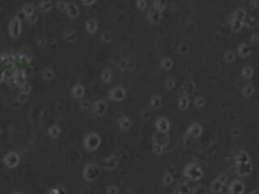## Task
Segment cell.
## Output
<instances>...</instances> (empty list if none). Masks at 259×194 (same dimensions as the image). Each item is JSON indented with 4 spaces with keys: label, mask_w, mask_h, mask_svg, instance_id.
<instances>
[{
    "label": "cell",
    "mask_w": 259,
    "mask_h": 194,
    "mask_svg": "<svg viewBox=\"0 0 259 194\" xmlns=\"http://www.w3.org/2000/svg\"><path fill=\"white\" fill-rule=\"evenodd\" d=\"M84 147L88 151H94L97 149L101 144V138L96 132H89L85 136L84 140H83Z\"/></svg>",
    "instance_id": "cell-1"
},
{
    "label": "cell",
    "mask_w": 259,
    "mask_h": 194,
    "mask_svg": "<svg viewBox=\"0 0 259 194\" xmlns=\"http://www.w3.org/2000/svg\"><path fill=\"white\" fill-rule=\"evenodd\" d=\"M184 175L190 180H198L203 176V170L199 165L191 163L184 167Z\"/></svg>",
    "instance_id": "cell-2"
},
{
    "label": "cell",
    "mask_w": 259,
    "mask_h": 194,
    "mask_svg": "<svg viewBox=\"0 0 259 194\" xmlns=\"http://www.w3.org/2000/svg\"><path fill=\"white\" fill-rule=\"evenodd\" d=\"M100 174V168L98 165L96 164H88L86 167L84 168V171H83V176L86 180H89V181H93L96 178L99 176Z\"/></svg>",
    "instance_id": "cell-3"
},
{
    "label": "cell",
    "mask_w": 259,
    "mask_h": 194,
    "mask_svg": "<svg viewBox=\"0 0 259 194\" xmlns=\"http://www.w3.org/2000/svg\"><path fill=\"white\" fill-rule=\"evenodd\" d=\"M3 162H4L5 166L8 168H14L18 165L19 163V156L16 152H9L3 158Z\"/></svg>",
    "instance_id": "cell-4"
},
{
    "label": "cell",
    "mask_w": 259,
    "mask_h": 194,
    "mask_svg": "<svg viewBox=\"0 0 259 194\" xmlns=\"http://www.w3.org/2000/svg\"><path fill=\"white\" fill-rule=\"evenodd\" d=\"M108 97H109L110 99L114 100V101H122L124 97H126V91L120 86L114 87L108 92Z\"/></svg>",
    "instance_id": "cell-5"
},
{
    "label": "cell",
    "mask_w": 259,
    "mask_h": 194,
    "mask_svg": "<svg viewBox=\"0 0 259 194\" xmlns=\"http://www.w3.org/2000/svg\"><path fill=\"white\" fill-rule=\"evenodd\" d=\"M92 110L97 115H103L107 110V103L102 99L97 100L92 104Z\"/></svg>",
    "instance_id": "cell-6"
},
{
    "label": "cell",
    "mask_w": 259,
    "mask_h": 194,
    "mask_svg": "<svg viewBox=\"0 0 259 194\" xmlns=\"http://www.w3.org/2000/svg\"><path fill=\"white\" fill-rule=\"evenodd\" d=\"M21 21L17 20L16 18H13L12 20L9 22V33L12 37H17L20 35L21 31Z\"/></svg>",
    "instance_id": "cell-7"
},
{
    "label": "cell",
    "mask_w": 259,
    "mask_h": 194,
    "mask_svg": "<svg viewBox=\"0 0 259 194\" xmlns=\"http://www.w3.org/2000/svg\"><path fill=\"white\" fill-rule=\"evenodd\" d=\"M156 128H157L158 132L161 134H166L170 128V123L166 117H159L156 121Z\"/></svg>",
    "instance_id": "cell-8"
},
{
    "label": "cell",
    "mask_w": 259,
    "mask_h": 194,
    "mask_svg": "<svg viewBox=\"0 0 259 194\" xmlns=\"http://www.w3.org/2000/svg\"><path fill=\"white\" fill-rule=\"evenodd\" d=\"M236 171L239 175L246 176L252 172V164L245 163V164H236Z\"/></svg>",
    "instance_id": "cell-9"
},
{
    "label": "cell",
    "mask_w": 259,
    "mask_h": 194,
    "mask_svg": "<svg viewBox=\"0 0 259 194\" xmlns=\"http://www.w3.org/2000/svg\"><path fill=\"white\" fill-rule=\"evenodd\" d=\"M201 132H203V128H201V124L197 123V122L191 123L187 128V134L192 136V138H198L201 134Z\"/></svg>",
    "instance_id": "cell-10"
},
{
    "label": "cell",
    "mask_w": 259,
    "mask_h": 194,
    "mask_svg": "<svg viewBox=\"0 0 259 194\" xmlns=\"http://www.w3.org/2000/svg\"><path fill=\"white\" fill-rule=\"evenodd\" d=\"M245 190L244 183L239 180L234 181L230 186V193L231 194H242Z\"/></svg>",
    "instance_id": "cell-11"
},
{
    "label": "cell",
    "mask_w": 259,
    "mask_h": 194,
    "mask_svg": "<svg viewBox=\"0 0 259 194\" xmlns=\"http://www.w3.org/2000/svg\"><path fill=\"white\" fill-rule=\"evenodd\" d=\"M13 78H14L15 82H16V84L18 85L19 87H20L23 83L27 82V81H25V79H27V74H25V72L22 70V69H16V70L14 71V76H13Z\"/></svg>",
    "instance_id": "cell-12"
},
{
    "label": "cell",
    "mask_w": 259,
    "mask_h": 194,
    "mask_svg": "<svg viewBox=\"0 0 259 194\" xmlns=\"http://www.w3.org/2000/svg\"><path fill=\"white\" fill-rule=\"evenodd\" d=\"M148 20L152 23H156L161 19V11L158 10L156 8H152L151 10L148 12Z\"/></svg>",
    "instance_id": "cell-13"
},
{
    "label": "cell",
    "mask_w": 259,
    "mask_h": 194,
    "mask_svg": "<svg viewBox=\"0 0 259 194\" xmlns=\"http://www.w3.org/2000/svg\"><path fill=\"white\" fill-rule=\"evenodd\" d=\"M66 12L71 18H76L79 14L78 6H77L74 2H69L68 6H67V9H66Z\"/></svg>",
    "instance_id": "cell-14"
},
{
    "label": "cell",
    "mask_w": 259,
    "mask_h": 194,
    "mask_svg": "<svg viewBox=\"0 0 259 194\" xmlns=\"http://www.w3.org/2000/svg\"><path fill=\"white\" fill-rule=\"evenodd\" d=\"M116 165H118V159H116V157H114V156H111V157L107 158V159L104 160V161L102 162V167L105 168V169H107V170L114 169V168L116 167Z\"/></svg>",
    "instance_id": "cell-15"
},
{
    "label": "cell",
    "mask_w": 259,
    "mask_h": 194,
    "mask_svg": "<svg viewBox=\"0 0 259 194\" xmlns=\"http://www.w3.org/2000/svg\"><path fill=\"white\" fill-rule=\"evenodd\" d=\"M85 27H86V31L90 33H94L98 28L97 25V21L94 18H88L85 22Z\"/></svg>",
    "instance_id": "cell-16"
},
{
    "label": "cell",
    "mask_w": 259,
    "mask_h": 194,
    "mask_svg": "<svg viewBox=\"0 0 259 194\" xmlns=\"http://www.w3.org/2000/svg\"><path fill=\"white\" fill-rule=\"evenodd\" d=\"M250 162H251L250 156L248 155L247 152L241 151L236 156V164H245V163H250Z\"/></svg>",
    "instance_id": "cell-17"
},
{
    "label": "cell",
    "mask_w": 259,
    "mask_h": 194,
    "mask_svg": "<svg viewBox=\"0 0 259 194\" xmlns=\"http://www.w3.org/2000/svg\"><path fill=\"white\" fill-rule=\"evenodd\" d=\"M238 53L242 58H246V57H248L251 54V47L247 43H242L238 47Z\"/></svg>",
    "instance_id": "cell-18"
},
{
    "label": "cell",
    "mask_w": 259,
    "mask_h": 194,
    "mask_svg": "<svg viewBox=\"0 0 259 194\" xmlns=\"http://www.w3.org/2000/svg\"><path fill=\"white\" fill-rule=\"evenodd\" d=\"M161 102H162V98L158 94H153L151 96V98H150V105L154 109H158L161 106Z\"/></svg>",
    "instance_id": "cell-19"
},
{
    "label": "cell",
    "mask_w": 259,
    "mask_h": 194,
    "mask_svg": "<svg viewBox=\"0 0 259 194\" xmlns=\"http://www.w3.org/2000/svg\"><path fill=\"white\" fill-rule=\"evenodd\" d=\"M118 124H120V128L124 130H126L132 126V121L130 118H128L126 116H122L118 118Z\"/></svg>",
    "instance_id": "cell-20"
},
{
    "label": "cell",
    "mask_w": 259,
    "mask_h": 194,
    "mask_svg": "<svg viewBox=\"0 0 259 194\" xmlns=\"http://www.w3.org/2000/svg\"><path fill=\"white\" fill-rule=\"evenodd\" d=\"M72 94L75 98H81L84 95V87L81 84H76L72 88Z\"/></svg>",
    "instance_id": "cell-21"
},
{
    "label": "cell",
    "mask_w": 259,
    "mask_h": 194,
    "mask_svg": "<svg viewBox=\"0 0 259 194\" xmlns=\"http://www.w3.org/2000/svg\"><path fill=\"white\" fill-rule=\"evenodd\" d=\"M246 17H247V13H246V11H245V9H243V8H238V9H236V10L234 11L232 18L239 19V20L244 21Z\"/></svg>",
    "instance_id": "cell-22"
},
{
    "label": "cell",
    "mask_w": 259,
    "mask_h": 194,
    "mask_svg": "<svg viewBox=\"0 0 259 194\" xmlns=\"http://www.w3.org/2000/svg\"><path fill=\"white\" fill-rule=\"evenodd\" d=\"M182 89L186 94H192L195 90V84L192 82V81H186V82L183 84Z\"/></svg>",
    "instance_id": "cell-23"
},
{
    "label": "cell",
    "mask_w": 259,
    "mask_h": 194,
    "mask_svg": "<svg viewBox=\"0 0 259 194\" xmlns=\"http://www.w3.org/2000/svg\"><path fill=\"white\" fill-rule=\"evenodd\" d=\"M64 39H66L67 41L71 43V41H74L75 39H76V33L73 29L71 28H67L66 31H64Z\"/></svg>",
    "instance_id": "cell-24"
},
{
    "label": "cell",
    "mask_w": 259,
    "mask_h": 194,
    "mask_svg": "<svg viewBox=\"0 0 259 194\" xmlns=\"http://www.w3.org/2000/svg\"><path fill=\"white\" fill-rule=\"evenodd\" d=\"M41 77L45 79V80H52L54 78V71L50 68H45L41 70Z\"/></svg>",
    "instance_id": "cell-25"
},
{
    "label": "cell",
    "mask_w": 259,
    "mask_h": 194,
    "mask_svg": "<svg viewBox=\"0 0 259 194\" xmlns=\"http://www.w3.org/2000/svg\"><path fill=\"white\" fill-rule=\"evenodd\" d=\"M243 25H244V21L242 20H239V19H235V18H232V20H231V28L234 31H240L243 27Z\"/></svg>",
    "instance_id": "cell-26"
},
{
    "label": "cell",
    "mask_w": 259,
    "mask_h": 194,
    "mask_svg": "<svg viewBox=\"0 0 259 194\" xmlns=\"http://www.w3.org/2000/svg\"><path fill=\"white\" fill-rule=\"evenodd\" d=\"M188 105H189V99L188 97H187V95L181 96L178 100V107L183 110V109H186L188 107Z\"/></svg>",
    "instance_id": "cell-27"
},
{
    "label": "cell",
    "mask_w": 259,
    "mask_h": 194,
    "mask_svg": "<svg viewBox=\"0 0 259 194\" xmlns=\"http://www.w3.org/2000/svg\"><path fill=\"white\" fill-rule=\"evenodd\" d=\"M160 65H161V67L164 70H170L173 67V60L170 58H164L161 60Z\"/></svg>",
    "instance_id": "cell-28"
},
{
    "label": "cell",
    "mask_w": 259,
    "mask_h": 194,
    "mask_svg": "<svg viewBox=\"0 0 259 194\" xmlns=\"http://www.w3.org/2000/svg\"><path fill=\"white\" fill-rule=\"evenodd\" d=\"M60 132H61L60 128H59V125H57V124H54V125H52L50 128H49V130H48V132H49V134H50V136H51V138H58L59 134H60Z\"/></svg>",
    "instance_id": "cell-29"
},
{
    "label": "cell",
    "mask_w": 259,
    "mask_h": 194,
    "mask_svg": "<svg viewBox=\"0 0 259 194\" xmlns=\"http://www.w3.org/2000/svg\"><path fill=\"white\" fill-rule=\"evenodd\" d=\"M52 7V2L51 1H41L39 3V10L41 12H47Z\"/></svg>",
    "instance_id": "cell-30"
},
{
    "label": "cell",
    "mask_w": 259,
    "mask_h": 194,
    "mask_svg": "<svg viewBox=\"0 0 259 194\" xmlns=\"http://www.w3.org/2000/svg\"><path fill=\"white\" fill-rule=\"evenodd\" d=\"M21 9H22L23 12L25 13V15H27V17L31 16V15H33V14H35V7H33V5L31 4V3H27V4H24Z\"/></svg>",
    "instance_id": "cell-31"
},
{
    "label": "cell",
    "mask_w": 259,
    "mask_h": 194,
    "mask_svg": "<svg viewBox=\"0 0 259 194\" xmlns=\"http://www.w3.org/2000/svg\"><path fill=\"white\" fill-rule=\"evenodd\" d=\"M242 93H243V95L246 96V97L252 96L253 93H254V87H253L251 84L245 85V86L243 87V89H242Z\"/></svg>",
    "instance_id": "cell-32"
},
{
    "label": "cell",
    "mask_w": 259,
    "mask_h": 194,
    "mask_svg": "<svg viewBox=\"0 0 259 194\" xmlns=\"http://www.w3.org/2000/svg\"><path fill=\"white\" fill-rule=\"evenodd\" d=\"M253 69L250 66H246L242 69V76L245 79H250L253 76Z\"/></svg>",
    "instance_id": "cell-33"
},
{
    "label": "cell",
    "mask_w": 259,
    "mask_h": 194,
    "mask_svg": "<svg viewBox=\"0 0 259 194\" xmlns=\"http://www.w3.org/2000/svg\"><path fill=\"white\" fill-rule=\"evenodd\" d=\"M111 71L109 70V69H104L103 71H102L101 73V79L103 82L105 83H108L110 81V79H111Z\"/></svg>",
    "instance_id": "cell-34"
},
{
    "label": "cell",
    "mask_w": 259,
    "mask_h": 194,
    "mask_svg": "<svg viewBox=\"0 0 259 194\" xmlns=\"http://www.w3.org/2000/svg\"><path fill=\"white\" fill-rule=\"evenodd\" d=\"M163 144H159V142H153V148H152V150H153V153L155 154V155H161L162 152H163Z\"/></svg>",
    "instance_id": "cell-35"
},
{
    "label": "cell",
    "mask_w": 259,
    "mask_h": 194,
    "mask_svg": "<svg viewBox=\"0 0 259 194\" xmlns=\"http://www.w3.org/2000/svg\"><path fill=\"white\" fill-rule=\"evenodd\" d=\"M166 4H167V2H166V1H162V0H155V1H153L154 8L158 9V10H160V11H162L164 8H165Z\"/></svg>",
    "instance_id": "cell-36"
},
{
    "label": "cell",
    "mask_w": 259,
    "mask_h": 194,
    "mask_svg": "<svg viewBox=\"0 0 259 194\" xmlns=\"http://www.w3.org/2000/svg\"><path fill=\"white\" fill-rule=\"evenodd\" d=\"M100 37H101V39L104 41V43H110L111 39H112V35H111L110 31H103V33H101Z\"/></svg>",
    "instance_id": "cell-37"
},
{
    "label": "cell",
    "mask_w": 259,
    "mask_h": 194,
    "mask_svg": "<svg viewBox=\"0 0 259 194\" xmlns=\"http://www.w3.org/2000/svg\"><path fill=\"white\" fill-rule=\"evenodd\" d=\"M223 185H224V184L221 183V182L217 179L215 181H213V185H211V189H213L215 192H220L221 190H222V188H223Z\"/></svg>",
    "instance_id": "cell-38"
},
{
    "label": "cell",
    "mask_w": 259,
    "mask_h": 194,
    "mask_svg": "<svg viewBox=\"0 0 259 194\" xmlns=\"http://www.w3.org/2000/svg\"><path fill=\"white\" fill-rule=\"evenodd\" d=\"M175 86V81L173 78H167L165 80V88L168 89V90H171L173 89Z\"/></svg>",
    "instance_id": "cell-39"
},
{
    "label": "cell",
    "mask_w": 259,
    "mask_h": 194,
    "mask_svg": "<svg viewBox=\"0 0 259 194\" xmlns=\"http://www.w3.org/2000/svg\"><path fill=\"white\" fill-rule=\"evenodd\" d=\"M31 91V85L29 84V82L23 83V84L20 86V92L25 93V94H29Z\"/></svg>",
    "instance_id": "cell-40"
},
{
    "label": "cell",
    "mask_w": 259,
    "mask_h": 194,
    "mask_svg": "<svg viewBox=\"0 0 259 194\" xmlns=\"http://www.w3.org/2000/svg\"><path fill=\"white\" fill-rule=\"evenodd\" d=\"M255 22H256V20L253 16H247L244 20V24L247 25L248 27H253L255 25Z\"/></svg>",
    "instance_id": "cell-41"
},
{
    "label": "cell",
    "mask_w": 259,
    "mask_h": 194,
    "mask_svg": "<svg viewBox=\"0 0 259 194\" xmlns=\"http://www.w3.org/2000/svg\"><path fill=\"white\" fill-rule=\"evenodd\" d=\"M177 50H178V52L181 53V54H186V53L188 52V50H189V47H188L187 43H180V45H178Z\"/></svg>",
    "instance_id": "cell-42"
},
{
    "label": "cell",
    "mask_w": 259,
    "mask_h": 194,
    "mask_svg": "<svg viewBox=\"0 0 259 194\" xmlns=\"http://www.w3.org/2000/svg\"><path fill=\"white\" fill-rule=\"evenodd\" d=\"M235 58H236V57H235V54L233 52H231V51H228V52L225 54V60H226V62H228V63L234 62Z\"/></svg>",
    "instance_id": "cell-43"
},
{
    "label": "cell",
    "mask_w": 259,
    "mask_h": 194,
    "mask_svg": "<svg viewBox=\"0 0 259 194\" xmlns=\"http://www.w3.org/2000/svg\"><path fill=\"white\" fill-rule=\"evenodd\" d=\"M205 104V98H203V97L198 96L194 99V105L196 106V107H198V108L203 107Z\"/></svg>",
    "instance_id": "cell-44"
},
{
    "label": "cell",
    "mask_w": 259,
    "mask_h": 194,
    "mask_svg": "<svg viewBox=\"0 0 259 194\" xmlns=\"http://www.w3.org/2000/svg\"><path fill=\"white\" fill-rule=\"evenodd\" d=\"M15 18L19 21H22V20H24V19H27V16L25 15V13L23 12L22 9H20V10H18L16 13H15Z\"/></svg>",
    "instance_id": "cell-45"
},
{
    "label": "cell",
    "mask_w": 259,
    "mask_h": 194,
    "mask_svg": "<svg viewBox=\"0 0 259 194\" xmlns=\"http://www.w3.org/2000/svg\"><path fill=\"white\" fill-rule=\"evenodd\" d=\"M172 181H173V177H172L171 174L169 173H165L163 176V182L165 184H170L172 183Z\"/></svg>",
    "instance_id": "cell-46"
},
{
    "label": "cell",
    "mask_w": 259,
    "mask_h": 194,
    "mask_svg": "<svg viewBox=\"0 0 259 194\" xmlns=\"http://www.w3.org/2000/svg\"><path fill=\"white\" fill-rule=\"evenodd\" d=\"M136 6L140 9V10H144V9L147 7V2H146L145 0H139L136 2Z\"/></svg>",
    "instance_id": "cell-47"
},
{
    "label": "cell",
    "mask_w": 259,
    "mask_h": 194,
    "mask_svg": "<svg viewBox=\"0 0 259 194\" xmlns=\"http://www.w3.org/2000/svg\"><path fill=\"white\" fill-rule=\"evenodd\" d=\"M17 100H18L19 102H21V103H23V102H25L27 100V94H25V93H22V92H20V93H18V94H17Z\"/></svg>",
    "instance_id": "cell-48"
},
{
    "label": "cell",
    "mask_w": 259,
    "mask_h": 194,
    "mask_svg": "<svg viewBox=\"0 0 259 194\" xmlns=\"http://www.w3.org/2000/svg\"><path fill=\"white\" fill-rule=\"evenodd\" d=\"M80 107L82 109H89L90 107H92V105L90 104V102L88 100H82L80 102Z\"/></svg>",
    "instance_id": "cell-49"
},
{
    "label": "cell",
    "mask_w": 259,
    "mask_h": 194,
    "mask_svg": "<svg viewBox=\"0 0 259 194\" xmlns=\"http://www.w3.org/2000/svg\"><path fill=\"white\" fill-rule=\"evenodd\" d=\"M67 6H68V3L65 2V1H59V2L57 3V7H58L60 10H66Z\"/></svg>",
    "instance_id": "cell-50"
},
{
    "label": "cell",
    "mask_w": 259,
    "mask_h": 194,
    "mask_svg": "<svg viewBox=\"0 0 259 194\" xmlns=\"http://www.w3.org/2000/svg\"><path fill=\"white\" fill-rule=\"evenodd\" d=\"M37 20V13H35V14L31 15V16L27 17V21H29V23H31V24H33V23H35Z\"/></svg>",
    "instance_id": "cell-51"
},
{
    "label": "cell",
    "mask_w": 259,
    "mask_h": 194,
    "mask_svg": "<svg viewBox=\"0 0 259 194\" xmlns=\"http://www.w3.org/2000/svg\"><path fill=\"white\" fill-rule=\"evenodd\" d=\"M118 67H120V69H122V70H124V69H126V68H128V61L124 60V59L120 60V64H118Z\"/></svg>",
    "instance_id": "cell-52"
},
{
    "label": "cell",
    "mask_w": 259,
    "mask_h": 194,
    "mask_svg": "<svg viewBox=\"0 0 259 194\" xmlns=\"http://www.w3.org/2000/svg\"><path fill=\"white\" fill-rule=\"evenodd\" d=\"M107 193L108 194H116L118 193V188L116 186H109L107 189Z\"/></svg>",
    "instance_id": "cell-53"
},
{
    "label": "cell",
    "mask_w": 259,
    "mask_h": 194,
    "mask_svg": "<svg viewBox=\"0 0 259 194\" xmlns=\"http://www.w3.org/2000/svg\"><path fill=\"white\" fill-rule=\"evenodd\" d=\"M218 180L221 182V183L225 184L227 182V180H228V177H227V175H225V174H221V175L218 177Z\"/></svg>",
    "instance_id": "cell-54"
},
{
    "label": "cell",
    "mask_w": 259,
    "mask_h": 194,
    "mask_svg": "<svg viewBox=\"0 0 259 194\" xmlns=\"http://www.w3.org/2000/svg\"><path fill=\"white\" fill-rule=\"evenodd\" d=\"M250 41H251V43H257L259 41V35H251Z\"/></svg>",
    "instance_id": "cell-55"
},
{
    "label": "cell",
    "mask_w": 259,
    "mask_h": 194,
    "mask_svg": "<svg viewBox=\"0 0 259 194\" xmlns=\"http://www.w3.org/2000/svg\"><path fill=\"white\" fill-rule=\"evenodd\" d=\"M189 191L188 187H187V185H182L180 187V193L181 194H187Z\"/></svg>",
    "instance_id": "cell-56"
},
{
    "label": "cell",
    "mask_w": 259,
    "mask_h": 194,
    "mask_svg": "<svg viewBox=\"0 0 259 194\" xmlns=\"http://www.w3.org/2000/svg\"><path fill=\"white\" fill-rule=\"evenodd\" d=\"M94 3H95V1H94V0H83V1H82V4L83 5H87V6L94 4Z\"/></svg>",
    "instance_id": "cell-57"
},
{
    "label": "cell",
    "mask_w": 259,
    "mask_h": 194,
    "mask_svg": "<svg viewBox=\"0 0 259 194\" xmlns=\"http://www.w3.org/2000/svg\"><path fill=\"white\" fill-rule=\"evenodd\" d=\"M37 45H41V47H45V45H46V41H45L44 39H37Z\"/></svg>",
    "instance_id": "cell-58"
},
{
    "label": "cell",
    "mask_w": 259,
    "mask_h": 194,
    "mask_svg": "<svg viewBox=\"0 0 259 194\" xmlns=\"http://www.w3.org/2000/svg\"><path fill=\"white\" fill-rule=\"evenodd\" d=\"M250 4H251V6H253L254 8H259V1H252Z\"/></svg>",
    "instance_id": "cell-59"
},
{
    "label": "cell",
    "mask_w": 259,
    "mask_h": 194,
    "mask_svg": "<svg viewBox=\"0 0 259 194\" xmlns=\"http://www.w3.org/2000/svg\"><path fill=\"white\" fill-rule=\"evenodd\" d=\"M49 194H59V191H58V189H52L50 192H49Z\"/></svg>",
    "instance_id": "cell-60"
},
{
    "label": "cell",
    "mask_w": 259,
    "mask_h": 194,
    "mask_svg": "<svg viewBox=\"0 0 259 194\" xmlns=\"http://www.w3.org/2000/svg\"><path fill=\"white\" fill-rule=\"evenodd\" d=\"M251 194H259V191H258V190H255V191L251 192Z\"/></svg>",
    "instance_id": "cell-61"
},
{
    "label": "cell",
    "mask_w": 259,
    "mask_h": 194,
    "mask_svg": "<svg viewBox=\"0 0 259 194\" xmlns=\"http://www.w3.org/2000/svg\"><path fill=\"white\" fill-rule=\"evenodd\" d=\"M12 194H22V193H20V192H13Z\"/></svg>",
    "instance_id": "cell-62"
},
{
    "label": "cell",
    "mask_w": 259,
    "mask_h": 194,
    "mask_svg": "<svg viewBox=\"0 0 259 194\" xmlns=\"http://www.w3.org/2000/svg\"><path fill=\"white\" fill-rule=\"evenodd\" d=\"M173 194H181V193H180V192H174Z\"/></svg>",
    "instance_id": "cell-63"
}]
</instances>
